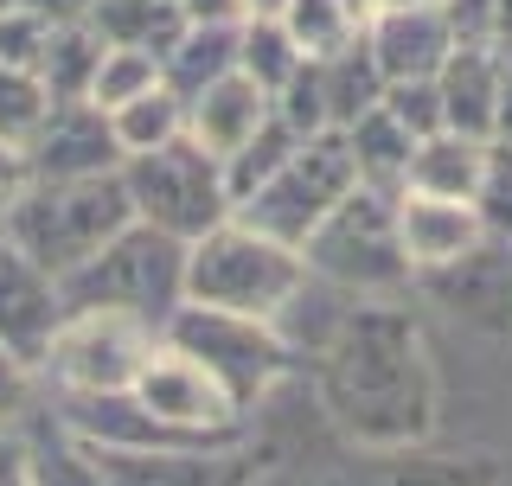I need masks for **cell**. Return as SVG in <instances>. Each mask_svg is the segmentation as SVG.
I'll return each instance as SVG.
<instances>
[{"instance_id": "cell-16", "label": "cell", "mask_w": 512, "mask_h": 486, "mask_svg": "<svg viewBox=\"0 0 512 486\" xmlns=\"http://www.w3.org/2000/svg\"><path fill=\"white\" fill-rule=\"evenodd\" d=\"M320 486H500L487 455H416V448H365L359 467H340Z\"/></svg>"}, {"instance_id": "cell-35", "label": "cell", "mask_w": 512, "mask_h": 486, "mask_svg": "<svg viewBox=\"0 0 512 486\" xmlns=\"http://www.w3.org/2000/svg\"><path fill=\"white\" fill-rule=\"evenodd\" d=\"M45 45H52V20L32 7H7L0 13V64H13V71H39Z\"/></svg>"}, {"instance_id": "cell-9", "label": "cell", "mask_w": 512, "mask_h": 486, "mask_svg": "<svg viewBox=\"0 0 512 486\" xmlns=\"http://www.w3.org/2000/svg\"><path fill=\"white\" fill-rule=\"evenodd\" d=\"M128 391L148 403L160 423L199 435V442H212V448H237V442H244V403L224 391V384L192 359V352L173 346L167 333L154 339V352L141 359V371H135Z\"/></svg>"}, {"instance_id": "cell-42", "label": "cell", "mask_w": 512, "mask_h": 486, "mask_svg": "<svg viewBox=\"0 0 512 486\" xmlns=\"http://www.w3.org/2000/svg\"><path fill=\"white\" fill-rule=\"evenodd\" d=\"M493 141H512V58L500 64V109H493Z\"/></svg>"}, {"instance_id": "cell-1", "label": "cell", "mask_w": 512, "mask_h": 486, "mask_svg": "<svg viewBox=\"0 0 512 486\" xmlns=\"http://www.w3.org/2000/svg\"><path fill=\"white\" fill-rule=\"evenodd\" d=\"M314 391L352 448H423L436 429V371L423 333L391 301H352L314 352Z\"/></svg>"}, {"instance_id": "cell-45", "label": "cell", "mask_w": 512, "mask_h": 486, "mask_svg": "<svg viewBox=\"0 0 512 486\" xmlns=\"http://www.w3.org/2000/svg\"><path fill=\"white\" fill-rule=\"evenodd\" d=\"M237 7H244V20H282L288 0H237Z\"/></svg>"}, {"instance_id": "cell-23", "label": "cell", "mask_w": 512, "mask_h": 486, "mask_svg": "<svg viewBox=\"0 0 512 486\" xmlns=\"http://www.w3.org/2000/svg\"><path fill=\"white\" fill-rule=\"evenodd\" d=\"M90 32L103 45H135V52L167 58L173 39L186 32V13H180V0H96Z\"/></svg>"}, {"instance_id": "cell-4", "label": "cell", "mask_w": 512, "mask_h": 486, "mask_svg": "<svg viewBox=\"0 0 512 486\" xmlns=\"http://www.w3.org/2000/svg\"><path fill=\"white\" fill-rule=\"evenodd\" d=\"M301 263H308V275L333 282L352 301H391L416 275L404 256V237H397V192L352 186L314 224V237L301 243Z\"/></svg>"}, {"instance_id": "cell-33", "label": "cell", "mask_w": 512, "mask_h": 486, "mask_svg": "<svg viewBox=\"0 0 512 486\" xmlns=\"http://www.w3.org/2000/svg\"><path fill=\"white\" fill-rule=\"evenodd\" d=\"M474 212L487 224V237H512V141H493L487 148V173H480Z\"/></svg>"}, {"instance_id": "cell-38", "label": "cell", "mask_w": 512, "mask_h": 486, "mask_svg": "<svg viewBox=\"0 0 512 486\" xmlns=\"http://www.w3.org/2000/svg\"><path fill=\"white\" fill-rule=\"evenodd\" d=\"M32 186V167H26V148H13V141H0V218L13 212V199Z\"/></svg>"}, {"instance_id": "cell-29", "label": "cell", "mask_w": 512, "mask_h": 486, "mask_svg": "<svg viewBox=\"0 0 512 486\" xmlns=\"http://www.w3.org/2000/svg\"><path fill=\"white\" fill-rule=\"evenodd\" d=\"M301 141H308V135H295V128H288V122L276 116V109H269V116H263V128H256V135L244 141V148H237L231 160H224V180H231V199H250V192L263 186L269 173H276L282 160L301 148Z\"/></svg>"}, {"instance_id": "cell-15", "label": "cell", "mask_w": 512, "mask_h": 486, "mask_svg": "<svg viewBox=\"0 0 512 486\" xmlns=\"http://www.w3.org/2000/svg\"><path fill=\"white\" fill-rule=\"evenodd\" d=\"M378 52L384 84H404V77H436L448 52H455V32H448L442 7H384L372 26H365Z\"/></svg>"}, {"instance_id": "cell-19", "label": "cell", "mask_w": 512, "mask_h": 486, "mask_svg": "<svg viewBox=\"0 0 512 486\" xmlns=\"http://www.w3.org/2000/svg\"><path fill=\"white\" fill-rule=\"evenodd\" d=\"M487 148L493 141L461 135V128H436L416 141L410 154V186L404 192H436V199H474L480 173H487Z\"/></svg>"}, {"instance_id": "cell-24", "label": "cell", "mask_w": 512, "mask_h": 486, "mask_svg": "<svg viewBox=\"0 0 512 486\" xmlns=\"http://www.w3.org/2000/svg\"><path fill=\"white\" fill-rule=\"evenodd\" d=\"M237 448L224 455H96L109 486H237L231 467Z\"/></svg>"}, {"instance_id": "cell-13", "label": "cell", "mask_w": 512, "mask_h": 486, "mask_svg": "<svg viewBox=\"0 0 512 486\" xmlns=\"http://www.w3.org/2000/svg\"><path fill=\"white\" fill-rule=\"evenodd\" d=\"M423 288L455 320H468L493 339H512V237H480L461 263L429 269Z\"/></svg>"}, {"instance_id": "cell-43", "label": "cell", "mask_w": 512, "mask_h": 486, "mask_svg": "<svg viewBox=\"0 0 512 486\" xmlns=\"http://www.w3.org/2000/svg\"><path fill=\"white\" fill-rule=\"evenodd\" d=\"M493 52L512 58V0H493Z\"/></svg>"}, {"instance_id": "cell-36", "label": "cell", "mask_w": 512, "mask_h": 486, "mask_svg": "<svg viewBox=\"0 0 512 486\" xmlns=\"http://www.w3.org/2000/svg\"><path fill=\"white\" fill-rule=\"evenodd\" d=\"M32 384H39V371L20 365L7 346H0V429H7V423H20V416L32 410Z\"/></svg>"}, {"instance_id": "cell-6", "label": "cell", "mask_w": 512, "mask_h": 486, "mask_svg": "<svg viewBox=\"0 0 512 486\" xmlns=\"http://www.w3.org/2000/svg\"><path fill=\"white\" fill-rule=\"evenodd\" d=\"M122 186H128V205H135L141 224H154V231H167L180 243H199L224 218H237L224 160L205 154L192 135L167 141V148H148V154H128Z\"/></svg>"}, {"instance_id": "cell-30", "label": "cell", "mask_w": 512, "mask_h": 486, "mask_svg": "<svg viewBox=\"0 0 512 486\" xmlns=\"http://www.w3.org/2000/svg\"><path fill=\"white\" fill-rule=\"evenodd\" d=\"M154 84H160V58L154 52H135V45H103L90 103L96 109H116V103H128V96H141V90H154Z\"/></svg>"}, {"instance_id": "cell-31", "label": "cell", "mask_w": 512, "mask_h": 486, "mask_svg": "<svg viewBox=\"0 0 512 486\" xmlns=\"http://www.w3.org/2000/svg\"><path fill=\"white\" fill-rule=\"evenodd\" d=\"M45 109H52V96H45L39 71H13V64H0V141L26 148L32 128L45 122Z\"/></svg>"}, {"instance_id": "cell-2", "label": "cell", "mask_w": 512, "mask_h": 486, "mask_svg": "<svg viewBox=\"0 0 512 486\" xmlns=\"http://www.w3.org/2000/svg\"><path fill=\"white\" fill-rule=\"evenodd\" d=\"M128 224H135V205L122 173H96V180H32L0 218V237L20 243L32 263H45L64 282Z\"/></svg>"}, {"instance_id": "cell-27", "label": "cell", "mask_w": 512, "mask_h": 486, "mask_svg": "<svg viewBox=\"0 0 512 486\" xmlns=\"http://www.w3.org/2000/svg\"><path fill=\"white\" fill-rule=\"evenodd\" d=\"M109 122H116L122 160L128 154H148V148H167V141L186 135V96H173L167 84H154V90L116 103V109H109Z\"/></svg>"}, {"instance_id": "cell-25", "label": "cell", "mask_w": 512, "mask_h": 486, "mask_svg": "<svg viewBox=\"0 0 512 486\" xmlns=\"http://www.w3.org/2000/svg\"><path fill=\"white\" fill-rule=\"evenodd\" d=\"M20 442H26V461H32V486H109L96 448L77 442L58 416L39 429H20Z\"/></svg>"}, {"instance_id": "cell-17", "label": "cell", "mask_w": 512, "mask_h": 486, "mask_svg": "<svg viewBox=\"0 0 512 486\" xmlns=\"http://www.w3.org/2000/svg\"><path fill=\"white\" fill-rule=\"evenodd\" d=\"M263 116H269V96L250 84L244 71H231V77H218L212 90H199L186 103V135L199 141L205 154H218V160H231L244 141L263 128Z\"/></svg>"}, {"instance_id": "cell-34", "label": "cell", "mask_w": 512, "mask_h": 486, "mask_svg": "<svg viewBox=\"0 0 512 486\" xmlns=\"http://www.w3.org/2000/svg\"><path fill=\"white\" fill-rule=\"evenodd\" d=\"M378 103L391 109V116L404 122L416 141L436 135V128H448V122H442V90H436V77H404V84H384Z\"/></svg>"}, {"instance_id": "cell-18", "label": "cell", "mask_w": 512, "mask_h": 486, "mask_svg": "<svg viewBox=\"0 0 512 486\" xmlns=\"http://www.w3.org/2000/svg\"><path fill=\"white\" fill-rule=\"evenodd\" d=\"M500 52L493 45H455L448 64L436 71L442 90V122L461 128V135L493 141V109H500Z\"/></svg>"}, {"instance_id": "cell-21", "label": "cell", "mask_w": 512, "mask_h": 486, "mask_svg": "<svg viewBox=\"0 0 512 486\" xmlns=\"http://www.w3.org/2000/svg\"><path fill=\"white\" fill-rule=\"evenodd\" d=\"M314 77H320V103H327L333 128H352L384 96V71H378V52H372L365 32H352L346 45H333L327 58H314Z\"/></svg>"}, {"instance_id": "cell-37", "label": "cell", "mask_w": 512, "mask_h": 486, "mask_svg": "<svg viewBox=\"0 0 512 486\" xmlns=\"http://www.w3.org/2000/svg\"><path fill=\"white\" fill-rule=\"evenodd\" d=\"M455 45H493V0H442Z\"/></svg>"}, {"instance_id": "cell-41", "label": "cell", "mask_w": 512, "mask_h": 486, "mask_svg": "<svg viewBox=\"0 0 512 486\" xmlns=\"http://www.w3.org/2000/svg\"><path fill=\"white\" fill-rule=\"evenodd\" d=\"M186 20H244V7L237 0H180Z\"/></svg>"}, {"instance_id": "cell-3", "label": "cell", "mask_w": 512, "mask_h": 486, "mask_svg": "<svg viewBox=\"0 0 512 486\" xmlns=\"http://www.w3.org/2000/svg\"><path fill=\"white\" fill-rule=\"evenodd\" d=\"M64 307L128 314V320H141V327L167 333V320L186 307V243L135 218L128 231L109 237L84 269L64 275Z\"/></svg>"}, {"instance_id": "cell-46", "label": "cell", "mask_w": 512, "mask_h": 486, "mask_svg": "<svg viewBox=\"0 0 512 486\" xmlns=\"http://www.w3.org/2000/svg\"><path fill=\"white\" fill-rule=\"evenodd\" d=\"M384 7H442V0H384Z\"/></svg>"}, {"instance_id": "cell-22", "label": "cell", "mask_w": 512, "mask_h": 486, "mask_svg": "<svg viewBox=\"0 0 512 486\" xmlns=\"http://www.w3.org/2000/svg\"><path fill=\"white\" fill-rule=\"evenodd\" d=\"M346 148H352V167H359V186H378V192H404L410 186V154H416V135L391 116L384 103H372L352 128H340Z\"/></svg>"}, {"instance_id": "cell-40", "label": "cell", "mask_w": 512, "mask_h": 486, "mask_svg": "<svg viewBox=\"0 0 512 486\" xmlns=\"http://www.w3.org/2000/svg\"><path fill=\"white\" fill-rule=\"evenodd\" d=\"M20 7L45 13L52 26H71V20H90V7H96V0H20Z\"/></svg>"}, {"instance_id": "cell-39", "label": "cell", "mask_w": 512, "mask_h": 486, "mask_svg": "<svg viewBox=\"0 0 512 486\" xmlns=\"http://www.w3.org/2000/svg\"><path fill=\"white\" fill-rule=\"evenodd\" d=\"M0 486H32V461H26L20 429H0Z\"/></svg>"}, {"instance_id": "cell-32", "label": "cell", "mask_w": 512, "mask_h": 486, "mask_svg": "<svg viewBox=\"0 0 512 486\" xmlns=\"http://www.w3.org/2000/svg\"><path fill=\"white\" fill-rule=\"evenodd\" d=\"M282 26L295 32V45H301L308 58H327L333 45H346V39H352V20H346L340 0H288Z\"/></svg>"}, {"instance_id": "cell-20", "label": "cell", "mask_w": 512, "mask_h": 486, "mask_svg": "<svg viewBox=\"0 0 512 486\" xmlns=\"http://www.w3.org/2000/svg\"><path fill=\"white\" fill-rule=\"evenodd\" d=\"M231 71H237V20H186L173 52L160 58V84L173 96H186V103Z\"/></svg>"}, {"instance_id": "cell-5", "label": "cell", "mask_w": 512, "mask_h": 486, "mask_svg": "<svg viewBox=\"0 0 512 486\" xmlns=\"http://www.w3.org/2000/svg\"><path fill=\"white\" fill-rule=\"evenodd\" d=\"M301 275H308V263H301L295 243L263 237L244 218H224L218 231L186 243V301H199V307L276 320V307L301 288Z\"/></svg>"}, {"instance_id": "cell-12", "label": "cell", "mask_w": 512, "mask_h": 486, "mask_svg": "<svg viewBox=\"0 0 512 486\" xmlns=\"http://www.w3.org/2000/svg\"><path fill=\"white\" fill-rule=\"evenodd\" d=\"M32 180H96V173H122V141L109 109H96L90 96L77 103H52L45 122L26 141Z\"/></svg>"}, {"instance_id": "cell-7", "label": "cell", "mask_w": 512, "mask_h": 486, "mask_svg": "<svg viewBox=\"0 0 512 486\" xmlns=\"http://www.w3.org/2000/svg\"><path fill=\"white\" fill-rule=\"evenodd\" d=\"M352 186H359L352 148H346L340 128H327V135H308V141H301V148L250 192V199H237V218L256 224L263 237L295 243V250H301V243L314 237V224L327 218Z\"/></svg>"}, {"instance_id": "cell-11", "label": "cell", "mask_w": 512, "mask_h": 486, "mask_svg": "<svg viewBox=\"0 0 512 486\" xmlns=\"http://www.w3.org/2000/svg\"><path fill=\"white\" fill-rule=\"evenodd\" d=\"M64 314H71L64 307V282L45 263H32L20 243L0 237V346L45 378V359H52Z\"/></svg>"}, {"instance_id": "cell-8", "label": "cell", "mask_w": 512, "mask_h": 486, "mask_svg": "<svg viewBox=\"0 0 512 486\" xmlns=\"http://www.w3.org/2000/svg\"><path fill=\"white\" fill-rule=\"evenodd\" d=\"M167 339L180 352H192L212 378L231 391L237 403H250L269 391L276 378H288L301 359L288 352V339L276 333V320H256V314H231V307H199L186 301L180 314L167 320Z\"/></svg>"}, {"instance_id": "cell-47", "label": "cell", "mask_w": 512, "mask_h": 486, "mask_svg": "<svg viewBox=\"0 0 512 486\" xmlns=\"http://www.w3.org/2000/svg\"><path fill=\"white\" fill-rule=\"evenodd\" d=\"M7 7H20V0H0V13H7Z\"/></svg>"}, {"instance_id": "cell-10", "label": "cell", "mask_w": 512, "mask_h": 486, "mask_svg": "<svg viewBox=\"0 0 512 486\" xmlns=\"http://www.w3.org/2000/svg\"><path fill=\"white\" fill-rule=\"evenodd\" d=\"M154 327L128 314H96V307H71L64 327L52 339V359H45V378L58 391H128L135 384L141 359L154 352Z\"/></svg>"}, {"instance_id": "cell-14", "label": "cell", "mask_w": 512, "mask_h": 486, "mask_svg": "<svg viewBox=\"0 0 512 486\" xmlns=\"http://www.w3.org/2000/svg\"><path fill=\"white\" fill-rule=\"evenodd\" d=\"M397 237H404V256L416 275L448 269L487 237L474 199H436V192H397Z\"/></svg>"}, {"instance_id": "cell-26", "label": "cell", "mask_w": 512, "mask_h": 486, "mask_svg": "<svg viewBox=\"0 0 512 486\" xmlns=\"http://www.w3.org/2000/svg\"><path fill=\"white\" fill-rule=\"evenodd\" d=\"M96 64H103V39L90 32V20H71V26H52V45L39 58V84L52 103H77L90 96L96 84Z\"/></svg>"}, {"instance_id": "cell-28", "label": "cell", "mask_w": 512, "mask_h": 486, "mask_svg": "<svg viewBox=\"0 0 512 486\" xmlns=\"http://www.w3.org/2000/svg\"><path fill=\"white\" fill-rule=\"evenodd\" d=\"M301 64H308V52L295 45V32L282 20H237V71L263 96H276Z\"/></svg>"}, {"instance_id": "cell-44", "label": "cell", "mask_w": 512, "mask_h": 486, "mask_svg": "<svg viewBox=\"0 0 512 486\" xmlns=\"http://www.w3.org/2000/svg\"><path fill=\"white\" fill-rule=\"evenodd\" d=\"M340 7H346V20H352V32H365V26H372L378 13H384V0H340Z\"/></svg>"}]
</instances>
